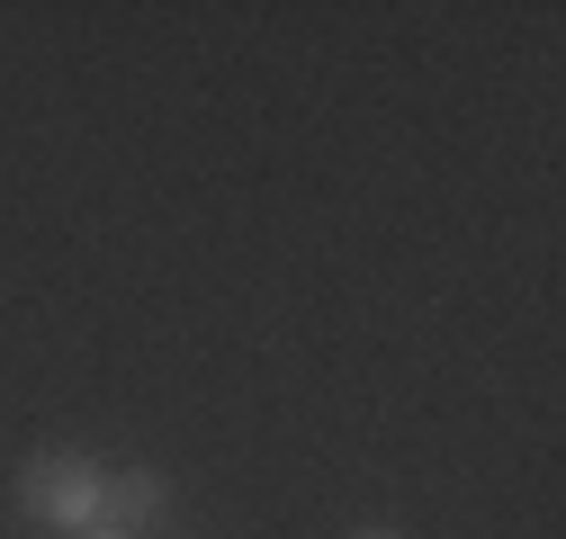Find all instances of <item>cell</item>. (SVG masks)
<instances>
[{
    "label": "cell",
    "mask_w": 566,
    "mask_h": 539,
    "mask_svg": "<svg viewBox=\"0 0 566 539\" xmlns=\"http://www.w3.org/2000/svg\"><path fill=\"white\" fill-rule=\"evenodd\" d=\"M82 539H126V530H82Z\"/></svg>",
    "instance_id": "cell-4"
},
{
    "label": "cell",
    "mask_w": 566,
    "mask_h": 539,
    "mask_svg": "<svg viewBox=\"0 0 566 539\" xmlns=\"http://www.w3.org/2000/svg\"><path fill=\"white\" fill-rule=\"evenodd\" d=\"M99 495H108V467H91L82 450H36L19 467V512L54 539H82L99 530Z\"/></svg>",
    "instance_id": "cell-1"
},
{
    "label": "cell",
    "mask_w": 566,
    "mask_h": 539,
    "mask_svg": "<svg viewBox=\"0 0 566 539\" xmlns=\"http://www.w3.org/2000/svg\"><path fill=\"white\" fill-rule=\"evenodd\" d=\"M163 512H171V477L163 467H117L108 495H99V530H126V539H145Z\"/></svg>",
    "instance_id": "cell-2"
},
{
    "label": "cell",
    "mask_w": 566,
    "mask_h": 539,
    "mask_svg": "<svg viewBox=\"0 0 566 539\" xmlns=\"http://www.w3.org/2000/svg\"><path fill=\"white\" fill-rule=\"evenodd\" d=\"M350 539H405V530H387V521H360V530H350Z\"/></svg>",
    "instance_id": "cell-3"
}]
</instances>
